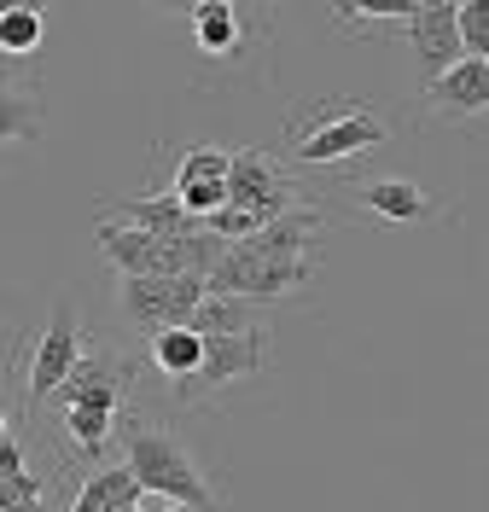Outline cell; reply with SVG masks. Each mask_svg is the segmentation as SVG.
Here are the masks:
<instances>
[{
	"label": "cell",
	"instance_id": "cell-13",
	"mask_svg": "<svg viewBox=\"0 0 489 512\" xmlns=\"http://www.w3.org/2000/svg\"><path fill=\"white\" fill-rule=\"evenodd\" d=\"M105 216L123 222V227H140V233H152V239H181V233L198 227L169 192H134V198H123V204H111Z\"/></svg>",
	"mask_w": 489,
	"mask_h": 512
},
{
	"label": "cell",
	"instance_id": "cell-25",
	"mask_svg": "<svg viewBox=\"0 0 489 512\" xmlns=\"http://www.w3.org/2000/svg\"><path fill=\"white\" fill-rule=\"evenodd\" d=\"M152 512H193V507H175V501H158Z\"/></svg>",
	"mask_w": 489,
	"mask_h": 512
},
{
	"label": "cell",
	"instance_id": "cell-18",
	"mask_svg": "<svg viewBox=\"0 0 489 512\" xmlns=\"http://www.w3.org/2000/svg\"><path fill=\"white\" fill-rule=\"evenodd\" d=\"M41 123H47V111H41L35 88H0V152L30 146L41 134Z\"/></svg>",
	"mask_w": 489,
	"mask_h": 512
},
{
	"label": "cell",
	"instance_id": "cell-5",
	"mask_svg": "<svg viewBox=\"0 0 489 512\" xmlns=\"http://www.w3.org/2000/svg\"><path fill=\"white\" fill-rule=\"evenodd\" d=\"M268 367V326H251V332H228V338H204V355H198L193 379L175 384L181 402H204L216 390H228L239 379H257Z\"/></svg>",
	"mask_w": 489,
	"mask_h": 512
},
{
	"label": "cell",
	"instance_id": "cell-16",
	"mask_svg": "<svg viewBox=\"0 0 489 512\" xmlns=\"http://www.w3.org/2000/svg\"><path fill=\"white\" fill-rule=\"evenodd\" d=\"M251 326H262V303H245V297H204L187 315V332H198V338H228V332H251Z\"/></svg>",
	"mask_w": 489,
	"mask_h": 512
},
{
	"label": "cell",
	"instance_id": "cell-6",
	"mask_svg": "<svg viewBox=\"0 0 489 512\" xmlns=\"http://www.w3.org/2000/svg\"><path fill=\"white\" fill-rule=\"evenodd\" d=\"M82 350H88L82 315H76V303H59V309L47 315V332H41V344H35V355H30V384H24L30 408L53 402V390L70 379V367L82 361Z\"/></svg>",
	"mask_w": 489,
	"mask_h": 512
},
{
	"label": "cell",
	"instance_id": "cell-1",
	"mask_svg": "<svg viewBox=\"0 0 489 512\" xmlns=\"http://www.w3.org/2000/svg\"><path fill=\"white\" fill-rule=\"evenodd\" d=\"M117 443H123V466L129 478L140 483V495L152 501H175V507H193V512H222L210 478L198 472V460L187 454V443L175 431H163L158 419H117Z\"/></svg>",
	"mask_w": 489,
	"mask_h": 512
},
{
	"label": "cell",
	"instance_id": "cell-9",
	"mask_svg": "<svg viewBox=\"0 0 489 512\" xmlns=\"http://www.w3.org/2000/svg\"><path fill=\"white\" fill-rule=\"evenodd\" d=\"M425 111L443 123H484L489 111V59H455L437 82H425Z\"/></svg>",
	"mask_w": 489,
	"mask_h": 512
},
{
	"label": "cell",
	"instance_id": "cell-10",
	"mask_svg": "<svg viewBox=\"0 0 489 512\" xmlns=\"http://www.w3.org/2000/svg\"><path fill=\"white\" fill-rule=\"evenodd\" d=\"M402 30H408V47L420 59V82H437L455 59H466L455 41V0H420L402 18Z\"/></svg>",
	"mask_w": 489,
	"mask_h": 512
},
{
	"label": "cell",
	"instance_id": "cell-12",
	"mask_svg": "<svg viewBox=\"0 0 489 512\" xmlns=\"http://www.w3.org/2000/svg\"><path fill=\"white\" fill-rule=\"evenodd\" d=\"M187 24H193L198 53H210V59H233L245 47V35H251V18L233 0H204V6L187 12Z\"/></svg>",
	"mask_w": 489,
	"mask_h": 512
},
{
	"label": "cell",
	"instance_id": "cell-8",
	"mask_svg": "<svg viewBox=\"0 0 489 512\" xmlns=\"http://www.w3.org/2000/svg\"><path fill=\"white\" fill-rule=\"evenodd\" d=\"M169 198H175L193 222L216 216V210L228 204V152H222V146H193V152H181L175 181H169Z\"/></svg>",
	"mask_w": 489,
	"mask_h": 512
},
{
	"label": "cell",
	"instance_id": "cell-24",
	"mask_svg": "<svg viewBox=\"0 0 489 512\" xmlns=\"http://www.w3.org/2000/svg\"><path fill=\"white\" fill-rule=\"evenodd\" d=\"M18 70H24V64H18V59H6V53H0V88H12V76H18Z\"/></svg>",
	"mask_w": 489,
	"mask_h": 512
},
{
	"label": "cell",
	"instance_id": "cell-4",
	"mask_svg": "<svg viewBox=\"0 0 489 512\" xmlns=\"http://www.w3.org/2000/svg\"><path fill=\"white\" fill-rule=\"evenodd\" d=\"M198 303H204V280L198 274H123L117 280V309L134 332H163V326H187Z\"/></svg>",
	"mask_w": 489,
	"mask_h": 512
},
{
	"label": "cell",
	"instance_id": "cell-27",
	"mask_svg": "<svg viewBox=\"0 0 489 512\" xmlns=\"http://www.w3.org/2000/svg\"><path fill=\"white\" fill-rule=\"evenodd\" d=\"M6 431H12V425H6V414H0V437H6Z\"/></svg>",
	"mask_w": 489,
	"mask_h": 512
},
{
	"label": "cell",
	"instance_id": "cell-28",
	"mask_svg": "<svg viewBox=\"0 0 489 512\" xmlns=\"http://www.w3.org/2000/svg\"><path fill=\"white\" fill-rule=\"evenodd\" d=\"M123 512H146V507H123Z\"/></svg>",
	"mask_w": 489,
	"mask_h": 512
},
{
	"label": "cell",
	"instance_id": "cell-19",
	"mask_svg": "<svg viewBox=\"0 0 489 512\" xmlns=\"http://www.w3.org/2000/svg\"><path fill=\"white\" fill-rule=\"evenodd\" d=\"M47 35V12L41 6H0V53L18 64H30V53Z\"/></svg>",
	"mask_w": 489,
	"mask_h": 512
},
{
	"label": "cell",
	"instance_id": "cell-23",
	"mask_svg": "<svg viewBox=\"0 0 489 512\" xmlns=\"http://www.w3.org/2000/svg\"><path fill=\"white\" fill-rule=\"evenodd\" d=\"M24 472H30V460H24V443H18V437L6 431V437H0V483L24 478Z\"/></svg>",
	"mask_w": 489,
	"mask_h": 512
},
{
	"label": "cell",
	"instance_id": "cell-15",
	"mask_svg": "<svg viewBox=\"0 0 489 512\" xmlns=\"http://www.w3.org/2000/svg\"><path fill=\"white\" fill-rule=\"evenodd\" d=\"M123 507H140V483L129 478V466H94L76 489V501H70V512H123Z\"/></svg>",
	"mask_w": 489,
	"mask_h": 512
},
{
	"label": "cell",
	"instance_id": "cell-20",
	"mask_svg": "<svg viewBox=\"0 0 489 512\" xmlns=\"http://www.w3.org/2000/svg\"><path fill=\"white\" fill-rule=\"evenodd\" d=\"M117 419L123 414H105V408H65V431L88 460H105V443L117 437Z\"/></svg>",
	"mask_w": 489,
	"mask_h": 512
},
{
	"label": "cell",
	"instance_id": "cell-2",
	"mask_svg": "<svg viewBox=\"0 0 489 512\" xmlns=\"http://www.w3.org/2000/svg\"><path fill=\"white\" fill-rule=\"evenodd\" d=\"M297 181L280 169V163L268 158L262 146H245V152H228V204L216 210V216H204V233H216L222 245H245L251 233L274 222V216H286L297 198Z\"/></svg>",
	"mask_w": 489,
	"mask_h": 512
},
{
	"label": "cell",
	"instance_id": "cell-3",
	"mask_svg": "<svg viewBox=\"0 0 489 512\" xmlns=\"http://www.w3.org/2000/svg\"><path fill=\"white\" fill-rule=\"evenodd\" d=\"M391 140V123L356 94H338V99H321L315 111H303L292 128V152L297 163H344V158H361L373 146Z\"/></svg>",
	"mask_w": 489,
	"mask_h": 512
},
{
	"label": "cell",
	"instance_id": "cell-17",
	"mask_svg": "<svg viewBox=\"0 0 489 512\" xmlns=\"http://www.w3.org/2000/svg\"><path fill=\"white\" fill-rule=\"evenodd\" d=\"M146 344H152V367L169 379V390L193 379L198 355H204V338H198V332H187V326H163V332H152Z\"/></svg>",
	"mask_w": 489,
	"mask_h": 512
},
{
	"label": "cell",
	"instance_id": "cell-7",
	"mask_svg": "<svg viewBox=\"0 0 489 512\" xmlns=\"http://www.w3.org/2000/svg\"><path fill=\"white\" fill-rule=\"evenodd\" d=\"M134 379V361H123L117 350H82V361L70 367V379L53 390L59 408H105V414H123V390Z\"/></svg>",
	"mask_w": 489,
	"mask_h": 512
},
{
	"label": "cell",
	"instance_id": "cell-11",
	"mask_svg": "<svg viewBox=\"0 0 489 512\" xmlns=\"http://www.w3.org/2000/svg\"><path fill=\"white\" fill-rule=\"evenodd\" d=\"M321 233H326V216L315 204H292L286 216H274V222L251 233L245 245L257 256H274V262H315L321 256Z\"/></svg>",
	"mask_w": 489,
	"mask_h": 512
},
{
	"label": "cell",
	"instance_id": "cell-21",
	"mask_svg": "<svg viewBox=\"0 0 489 512\" xmlns=\"http://www.w3.org/2000/svg\"><path fill=\"white\" fill-rule=\"evenodd\" d=\"M414 6H420V0H350V6H338V24H344V30H367V24H402Z\"/></svg>",
	"mask_w": 489,
	"mask_h": 512
},
{
	"label": "cell",
	"instance_id": "cell-26",
	"mask_svg": "<svg viewBox=\"0 0 489 512\" xmlns=\"http://www.w3.org/2000/svg\"><path fill=\"white\" fill-rule=\"evenodd\" d=\"M0 338H6V309H0Z\"/></svg>",
	"mask_w": 489,
	"mask_h": 512
},
{
	"label": "cell",
	"instance_id": "cell-14",
	"mask_svg": "<svg viewBox=\"0 0 489 512\" xmlns=\"http://www.w3.org/2000/svg\"><path fill=\"white\" fill-rule=\"evenodd\" d=\"M356 204L361 210H373V216H385V222H425V210H431L425 187L420 181H408V175H385V181L356 187Z\"/></svg>",
	"mask_w": 489,
	"mask_h": 512
},
{
	"label": "cell",
	"instance_id": "cell-22",
	"mask_svg": "<svg viewBox=\"0 0 489 512\" xmlns=\"http://www.w3.org/2000/svg\"><path fill=\"white\" fill-rule=\"evenodd\" d=\"M455 41L466 59H489V6L455 0Z\"/></svg>",
	"mask_w": 489,
	"mask_h": 512
}]
</instances>
